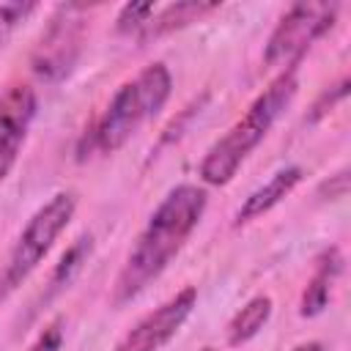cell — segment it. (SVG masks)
Here are the masks:
<instances>
[{
    "instance_id": "7c38bea8",
    "label": "cell",
    "mask_w": 351,
    "mask_h": 351,
    "mask_svg": "<svg viewBox=\"0 0 351 351\" xmlns=\"http://www.w3.org/2000/svg\"><path fill=\"white\" fill-rule=\"evenodd\" d=\"M271 307H274V302H271V296H266V293H258V296H252L230 321H228V329H225V337H228V346H244V343H250L263 326H266V321L271 318Z\"/></svg>"
},
{
    "instance_id": "5b68a950",
    "label": "cell",
    "mask_w": 351,
    "mask_h": 351,
    "mask_svg": "<svg viewBox=\"0 0 351 351\" xmlns=\"http://www.w3.org/2000/svg\"><path fill=\"white\" fill-rule=\"evenodd\" d=\"M340 5L326 3V0H313V3H293L271 30L266 49H263V63L266 69H280V71H293L307 49L332 30L337 19Z\"/></svg>"
},
{
    "instance_id": "d6986e66",
    "label": "cell",
    "mask_w": 351,
    "mask_h": 351,
    "mask_svg": "<svg viewBox=\"0 0 351 351\" xmlns=\"http://www.w3.org/2000/svg\"><path fill=\"white\" fill-rule=\"evenodd\" d=\"M200 351H217V348H211V346H206V348H200Z\"/></svg>"
},
{
    "instance_id": "9a60e30c",
    "label": "cell",
    "mask_w": 351,
    "mask_h": 351,
    "mask_svg": "<svg viewBox=\"0 0 351 351\" xmlns=\"http://www.w3.org/2000/svg\"><path fill=\"white\" fill-rule=\"evenodd\" d=\"M348 96V77H343V80H337L335 85H329L315 101H313V107H310V112H307V123H318L321 118H326L343 99Z\"/></svg>"
},
{
    "instance_id": "4fadbf2b",
    "label": "cell",
    "mask_w": 351,
    "mask_h": 351,
    "mask_svg": "<svg viewBox=\"0 0 351 351\" xmlns=\"http://www.w3.org/2000/svg\"><path fill=\"white\" fill-rule=\"evenodd\" d=\"M88 255H90V236H80V239L63 252V258L58 261V266H55V271H52V277H49L44 302H49L55 293H60V291L74 280V274L82 269V263H85Z\"/></svg>"
},
{
    "instance_id": "8992f818",
    "label": "cell",
    "mask_w": 351,
    "mask_h": 351,
    "mask_svg": "<svg viewBox=\"0 0 351 351\" xmlns=\"http://www.w3.org/2000/svg\"><path fill=\"white\" fill-rule=\"evenodd\" d=\"M80 5H60L58 14L52 16L47 33L41 36V41L33 49L30 66L41 80H60L69 74V69L77 60L80 44H82V16H80Z\"/></svg>"
},
{
    "instance_id": "2e32d148",
    "label": "cell",
    "mask_w": 351,
    "mask_h": 351,
    "mask_svg": "<svg viewBox=\"0 0 351 351\" xmlns=\"http://www.w3.org/2000/svg\"><path fill=\"white\" fill-rule=\"evenodd\" d=\"M60 346H63V318H55L38 332V337L27 351H60Z\"/></svg>"
},
{
    "instance_id": "5bb4252c",
    "label": "cell",
    "mask_w": 351,
    "mask_h": 351,
    "mask_svg": "<svg viewBox=\"0 0 351 351\" xmlns=\"http://www.w3.org/2000/svg\"><path fill=\"white\" fill-rule=\"evenodd\" d=\"M154 11H156L154 3H126L121 8L118 19H115V30L121 36H137L145 27V22L151 19Z\"/></svg>"
},
{
    "instance_id": "52a82bcc",
    "label": "cell",
    "mask_w": 351,
    "mask_h": 351,
    "mask_svg": "<svg viewBox=\"0 0 351 351\" xmlns=\"http://www.w3.org/2000/svg\"><path fill=\"white\" fill-rule=\"evenodd\" d=\"M195 304H197V288H192V285L181 288L176 296H170L167 302H162L159 307H154L148 315H143L115 343L112 351H159L186 324V318L192 315Z\"/></svg>"
},
{
    "instance_id": "7a4b0ae2",
    "label": "cell",
    "mask_w": 351,
    "mask_h": 351,
    "mask_svg": "<svg viewBox=\"0 0 351 351\" xmlns=\"http://www.w3.org/2000/svg\"><path fill=\"white\" fill-rule=\"evenodd\" d=\"M170 93H173V77L162 60L140 69L112 93L104 112L93 121L88 134L82 137L80 159H85L93 151L115 154L118 148H123L140 132L143 123H148L162 112Z\"/></svg>"
},
{
    "instance_id": "ba28073f",
    "label": "cell",
    "mask_w": 351,
    "mask_h": 351,
    "mask_svg": "<svg viewBox=\"0 0 351 351\" xmlns=\"http://www.w3.org/2000/svg\"><path fill=\"white\" fill-rule=\"evenodd\" d=\"M38 110V96L30 85L14 82L0 93V181L11 173L27 140Z\"/></svg>"
},
{
    "instance_id": "8fae6325",
    "label": "cell",
    "mask_w": 351,
    "mask_h": 351,
    "mask_svg": "<svg viewBox=\"0 0 351 351\" xmlns=\"http://www.w3.org/2000/svg\"><path fill=\"white\" fill-rule=\"evenodd\" d=\"M219 3H200V0H186V3H170L165 5L162 11H154L151 19L145 22V27L134 36L140 44H148V41H156L162 36H170L192 22H197L200 16L217 11Z\"/></svg>"
},
{
    "instance_id": "e0dca14e",
    "label": "cell",
    "mask_w": 351,
    "mask_h": 351,
    "mask_svg": "<svg viewBox=\"0 0 351 351\" xmlns=\"http://www.w3.org/2000/svg\"><path fill=\"white\" fill-rule=\"evenodd\" d=\"M346 192H348V173H346V170L335 173L329 181L321 184V195H329V200H337V197H343Z\"/></svg>"
},
{
    "instance_id": "6da1fadb",
    "label": "cell",
    "mask_w": 351,
    "mask_h": 351,
    "mask_svg": "<svg viewBox=\"0 0 351 351\" xmlns=\"http://www.w3.org/2000/svg\"><path fill=\"white\" fill-rule=\"evenodd\" d=\"M206 206L208 195L197 184H178L162 197L115 277L112 302L118 307L140 296L170 266L192 230L200 225Z\"/></svg>"
},
{
    "instance_id": "ac0fdd59",
    "label": "cell",
    "mask_w": 351,
    "mask_h": 351,
    "mask_svg": "<svg viewBox=\"0 0 351 351\" xmlns=\"http://www.w3.org/2000/svg\"><path fill=\"white\" fill-rule=\"evenodd\" d=\"M293 351H326V346L318 343V340H307V343H299Z\"/></svg>"
},
{
    "instance_id": "9c48e42d",
    "label": "cell",
    "mask_w": 351,
    "mask_h": 351,
    "mask_svg": "<svg viewBox=\"0 0 351 351\" xmlns=\"http://www.w3.org/2000/svg\"><path fill=\"white\" fill-rule=\"evenodd\" d=\"M302 178H304V170L296 167V165L277 170L263 186H258L255 192H250V195L244 197V203L239 206V211H236V217H233V225H236V228L250 225L252 219H258V217H263L266 211H271L277 203H282V200L302 184Z\"/></svg>"
},
{
    "instance_id": "277c9868",
    "label": "cell",
    "mask_w": 351,
    "mask_h": 351,
    "mask_svg": "<svg viewBox=\"0 0 351 351\" xmlns=\"http://www.w3.org/2000/svg\"><path fill=\"white\" fill-rule=\"evenodd\" d=\"M74 211H77V195L71 189L55 192L44 206L33 211V217L16 236L5 263L0 266V304L38 269V263L47 258L52 244L74 219Z\"/></svg>"
},
{
    "instance_id": "3957f363",
    "label": "cell",
    "mask_w": 351,
    "mask_h": 351,
    "mask_svg": "<svg viewBox=\"0 0 351 351\" xmlns=\"http://www.w3.org/2000/svg\"><path fill=\"white\" fill-rule=\"evenodd\" d=\"M296 88H299L296 69L280 71L269 82V88L247 107V112L206 151V156L197 167L200 181L208 186H225L239 173L244 159L266 140V134L271 132L277 118L285 112V107L296 96Z\"/></svg>"
},
{
    "instance_id": "30bf717a",
    "label": "cell",
    "mask_w": 351,
    "mask_h": 351,
    "mask_svg": "<svg viewBox=\"0 0 351 351\" xmlns=\"http://www.w3.org/2000/svg\"><path fill=\"white\" fill-rule=\"evenodd\" d=\"M343 271V255L337 247H326L318 258H315V269L313 277L307 280L304 291H302V302H299V315L302 318H315L326 310L329 296H332V285Z\"/></svg>"
}]
</instances>
